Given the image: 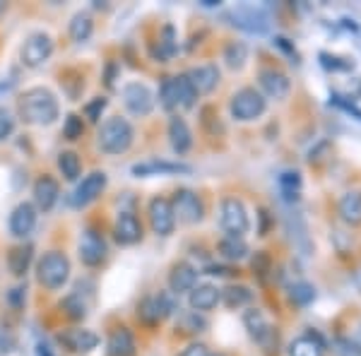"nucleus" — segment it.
<instances>
[{"label":"nucleus","mask_w":361,"mask_h":356,"mask_svg":"<svg viewBox=\"0 0 361 356\" xmlns=\"http://www.w3.org/2000/svg\"><path fill=\"white\" fill-rule=\"evenodd\" d=\"M20 116L32 125H51L58 118V99L46 87H32L20 97Z\"/></svg>","instance_id":"nucleus-1"},{"label":"nucleus","mask_w":361,"mask_h":356,"mask_svg":"<svg viewBox=\"0 0 361 356\" xmlns=\"http://www.w3.org/2000/svg\"><path fill=\"white\" fill-rule=\"evenodd\" d=\"M15 349V340L5 332H0V356H8Z\"/></svg>","instance_id":"nucleus-46"},{"label":"nucleus","mask_w":361,"mask_h":356,"mask_svg":"<svg viewBox=\"0 0 361 356\" xmlns=\"http://www.w3.org/2000/svg\"><path fill=\"white\" fill-rule=\"evenodd\" d=\"M58 168H61L66 180H78L80 171H82V164H80V156L75 152H61L58 154Z\"/></svg>","instance_id":"nucleus-33"},{"label":"nucleus","mask_w":361,"mask_h":356,"mask_svg":"<svg viewBox=\"0 0 361 356\" xmlns=\"http://www.w3.org/2000/svg\"><path fill=\"white\" fill-rule=\"evenodd\" d=\"M159 104L164 111H176L180 109L178 104V92H176V80L173 78H166L164 82L159 87Z\"/></svg>","instance_id":"nucleus-34"},{"label":"nucleus","mask_w":361,"mask_h":356,"mask_svg":"<svg viewBox=\"0 0 361 356\" xmlns=\"http://www.w3.org/2000/svg\"><path fill=\"white\" fill-rule=\"evenodd\" d=\"M197 284V270L190 262H176L169 272V289L171 294H185Z\"/></svg>","instance_id":"nucleus-20"},{"label":"nucleus","mask_w":361,"mask_h":356,"mask_svg":"<svg viewBox=\"0 0 361 356\" xmlns=\"http://www.w3.org/2000/svg\"><path fill=\"white\" fill-rule=\"evenodd\" d=\"M149 224H152V231L157 236H169L176 226V214H173V207H171V200L166 197H152L149 200Z\"/></svg>","instance_id":"nucleus-10"},{"label":"nucleus","mask_w":361,"mask_h":356,"mask_svg":"<svg viewBox=\"0 0 361 356\" xmlns=\"http://www.w3.org/2000/svg\"><path fill=\"white\" fill-rule=\"evenodd\" d=\"M109 255V246L104 241V236L94 229H87L80 238V260L87 267H99Z\"/></svg>","instance_id":"nucleus-12"},{"label":"nucleus","mask_w":361,"mask_h":356,"mask_svg":"<svg viewBox=\"0 0 361 356\" xmlns=\"http://www.w3.org/2000/svg\"><path fill=\"white\" fill-rule=\"evenodd\" d=\"M229 111L236 121L241 123H248V121H255L265 113V97L260 92H255L253 87H243L238 90L234 97H231Z\"/></svg>","instance_id":"nucleus-5"},{"label":"nucleus","mask_w":361,"mask_h":356,"mask_svg":"<svg viewBox=\"0 0 361 356\" xmlns=\"http://www.w3.org/2000/svg\"><path fill=\"white\" fill-rule=\"evenodd\" d=\"M123 104L133 116H149L154 109V94L147 85L130 82L123 87Z\"/></svg>","instance_id":"nucleus-13"},{"label":"nucleus","mask_w":361,"mask_h":356,"mask_svg":"<svg viewBox=\"0 0 361 356\" xmlns=\"http://www.w3.org/2000/svg\"><path fill=\"white\" fill-rule=\"evenodd\" d=\"M106 106H109L106 99H104V97H94V99H92V102L85 106V116L92 121V123H99V118H102V113L106 111Z\"/></svg>","instance_id":"nucleus-42"},{"label":"nucleus","mask_w":361,"mask_h":356,"mask_svg":"<svg viewBox=\"0 0 361 356\" xmlns=\"http://www.w3.org/2000/svg\"><path fill=\"white\" fill-rule=\"evenodd\" d=\"M260 90L265 92L270 99H287L289 90H292V82L284 73H279L275 68H265L260 70Z\"/></svg>","instance_id":"nucleus-19"},{"label":"nucleus","mask_w":361,"mask_h":356,"mask_svg":"<svg viewBox=\"0 0 361 356\" xmlns=\"http://www.w3.org/2000/svg\"><path fill=\"white\" fill-rule=\"evenodd\" d=\"M289 299H292L294 306H308L313 299H316V289L311 287V284H306V282H299V284H294L292 289H289Z\"/></svg>","instance_id":"nucleus-37"},{"label":"nucleus","mask_w":361,"mask_h":356,"mask_svg":"<svg viewBox=\"0 0 361 356\" xmlns=\"http://www.w3.org/2000/svg\"><path fill=\"white\" fill-rule=\"evenodd\" d=\"M37 226V207L32 202H20L10 214V233L15 238H27Z\"/></svg>","instance_id":"nucleus-17"},{"label":"nucleus","mask_w":361,"mask_h":356,"mask_svg":"<svg viewBox=\"0 0 361 356\" xmlns=\"http://www.w3.org/2000/svg\"><path fill=\"white\" fill-rule=\"evenodd\" d=\"M25 287H17V289H13L10 291V303H13L15 308H20L22 306V301H25Z\"/></svg>","instance_id":"nucleus-47"},{"label":"nucleus","mask_w":361,"mask_h":356,"mask_svg":"<svg viewBox=\"0 0 361 356\" xmlns=\"http://www.w3.org/2000/svg\"><path fill=\"white\" fill-rule=\"evenodd\" d=\"M133 176L137 178H149V176H173V173H190L188 164H180V161H159V159H149V161H140L130 168Z\"/></svg>","instance_id":"nucleus-15"},{"label":"nucleus","mask_w":361,"mask_h":356,"mask_svg":"<svg viewBox=\"0 0 361 356\" xmlns=\"http://www.w3.org/2000/svg\"><path fill=\"white\" fill-rule=\"evenodd\" d=\"M234 25L246 29L250 34H265L267 27H270V20L260 8H253V5H241V8L234 10Z\"/></svg>","instance_id":"nucleus-18"},{"label":"nucleus","mask_w":361,"mask_h":356,"mask_svg":"<svg viewBox=\"0 0 361 356\" xmlns=\"http://www.w3.org/2000/svg\"><path fill=\"white\" fill-rule=\"evenodd\" d=\"M51 54H54V39L44 32H37L32 37H27V42L22 44L20 58L27 68H39L49 61Z\"/></svg>","instance_id":"nucleus-7"},{"label":"nucleus","mask_w":361,"mask_h":356,"mask_svg":"<svg viewBox=\"0 0 361 356\" xmlns=\"http://www.w3.org/2000/svg\"><path fill=\"white\" fill-rule=\"evenodd\" d=\"M248 61V46L243 42H231L224 49V63L231 70H241Z\"/></svg>","instance_id":"nucleus-32"},{"label":"nucleus","mask_w":361,"mask_h":356,"mask_svg":"<svg viewBox=\"0 0 361 356\" xmlns=\"http://www.w3.org/2000/svg\"><path fill=\"white\" fill-rule=\"evenodd\" d=\"M171 207H173V214H176L183 224H197V221H202V217H205L202 200L188 188H180L173 192Z\"/></svg>","instance_id":"nucleus-8"},{"label":"nucleus","mask_w":361,"mask_h":356,"mask_svg":"<svg viewBox=\"0 0 361 356\" xmlns=\"http://www.w3.org/2000/svg\"><path fill=\"white\" fill-rule=\"evenodd\" d=\"M217 250H219V255H222L224 260H231V262L243 260L248 255L246 241H243V238H238V236H224L222 241H219Z\"/></svg>","instance_id":"nucleus-29"},{"label":"nucleus","mask_w":361,"mask_h":356,"mask_svg":"<svg viewBox=\"0 0 361 356\" xmlns=\"http://www.w3.org/2000/svg\"><path fill=\"white\" fill-rule=\"evenodd\" d=\"M222 299L229 308H241L253 301V291L248 287H243V284H231V287H226L222 291Z\"/></svg>","instance_id":"nucleus-31"},{"label":"nucleus","mask_w":361,"mask_h":356,"mask_svg":"<svg viewBox=\"0 0 361 356\" xmlns=\"http://www.w3.org/2000/svg\"><path fill=\"white\" fill-rule=\"evenodd\" d=\"M219 224L226 231V236L243 238V233L250 229L246 205L238 197H224L222 205H219Z\"/></svg>","instance_id":"nucleus-4"},{"label":"nucleus","mask_w":361,"mask_h":356,"mask_svg":"<svg viewBox=\"0 0 361 356\" xmlns=\"http://www.w3.org/2000/svg\"><path fill=\"white\" fill-rule=\"evenodd\" d=\"M188 294H190V308H193V311H200V313L212 311V308L222 301V291L217 287H212V284H197V287L190 289Z\"/></svg>","instance_id":"nucleus-25"},{"label":"nucleus","mask_w":361,"mask_h":356,"mask_svg":"<svg viewBox=\"0 0 361 356\" xmlns=\"http://www.w3.org/2000/svg\"><path fill=\"white\" fill-rule=\"evenodd\" d=\"M340 214L347 224H361V190H349L342 195Z\"/></svg>","instance_id":"nucleus-27"},{"label":"nucleus","mask_w":361,"mask_h":356,"mask_svg":"<svg viewBox=\"0 0 361 356\" xmlns=\"http://www.w3.org/2000/svg\"><path fill=\"white\" fill-rule=\"evenodd\" d=\"M217 356H219V354H217Z\"/></svg>","instance_id":"nucleus-52"},{"label":"nucleus","mask_w":361,"mask_h":356,"mask_svg":"<svg viewBox=\"0 0 361 356\" xmlns=\"http://www.w3.org/2000/svg\"><path fill=\"white\" fill-rule=\"evenodd\" d=\"M337 354L340 356H361V352L349 340H337Z\"/></svg>","instance_id":"nucleus-45"},{"label":"nucleus","mask_w":361,"mask_h":356,"mask_svg":"<svg viewBox=\"0 0 361 356\" xmlns=\"http://www.w3.org/2000/svg\"><path fill=\"white\" fill-rule=\"evenodd\" d=\"M37 279L39 284H44L46 289L56 291L70 279V260L61 250H51L46 253L37 265Z\"/></svg>","instance_id":"nucleus-3"},{"label":"nucleus","mask_w":361,"mask_h":356,"mask_svg":"<svg viewBox=\"0 0 361 356\" xmlns=\"http://www.w3.org/2000/svg\"><path fill=\"white\" fill-rule=\"evenodd\" d=\"M173 51H176V44H173V27H164V34H161L159 42H157V46L152 49V56L164 63L173 56Z\"/></svg>","instance_id":"nucleus-35"},{"label":"nucleus","mask_w":361,"mask_h":356,"mask_svg":"<svg viewBox=\"0 0 361 356\" xmlns=\"http://www.w3.org/2000/svg\"><path fill=\"white\" fill-rule=\"evenodd\" d=\"M279 185H282V192L289 197V200H296V195H299V188H301V176L299 171H284L282 176H279Z\"/></svg>","instance_id":"nucleus-40"},{"label":"nucleus","mask_w":361,"mask_h":356,"mask_svg":"<svg viewBox=\"0 0 361 356\" xmlns=\"http://www.w3.org/2000/svg\"><path fill=\"white\" fill-rule=\"evenodd\" d=\"M289 356H323V340L318 335L296 337L289 344Z\"/></svg>","instance_id":"nucleus-28"},{"label":"nucleus","mask_w":361,"mask_h":356,"mask_svg":"<svg viewBox=\"0 0 361 356\" xmlns=\"http://www.w3.org/2000/svg\"><path fill=\"white\" fill-rule=\"evenodd\" d=\"M133 137H135L133 125L126 118H121V116H111V118L104 121L97 135L99 147L106 154H123V152L130 149Z\"/></svg>","instance_id":"nucleus-2"},{"label":"nucleus","mask_w":361,"mask_h":356,"mask_svg":"<svg viewBox=\"0 0 361 356\" xmlns=\"http://www.w3.org/2000/svg\"><path fill=\"white\" fill-rule=\"evenodd\" d=\"M169 142L176 154H185L193 147V133L180 116H171V121H169Z\"/></svg>","instance_id":"nucleus-23"},{"label":"nucleus","mask_w":361,"mask_h":356,"mask_svg":"<svg viewBox=\"0 0 361 356\" xmlns=\"http://www.w3.org/2000/svg\"><path fill=\"white\" fill-rule=\"evenodd\" d=\"M349 342H352V344H354V347H357V349H359V352H361V328L357 330V335H354V340H349Z\"/></svg>","instance_id":"nucleus-49"},{"label":"nucleus","mask_w":361,"mask_h":356,"mask_svg":"<svg viewBox=\"0 0 361 356\" xmlns=\"http://www.w3.org/2000/svg\"><path fill=\"white\" fill-rule=\"evenodd\" d=\"M92 32H94V20H92V15L78 13L73 17V22H70V39H73L75 44L87 42V39L92 37Z\"/></svg>","instance_id":"nucleus-30"},{"label":"nucleus","mask_w":361,"mask_h":356,"mask_svg":"<svg viewBox=\"0 0 361 356\" xmlns=\"http://www.w3.org/2000/svg\"><path fill=\"white\" fill-rule=\"evenodd\" d=\"M85 133V123L82 118H80L78 113H70L66 118V125H63V137L70 140V142H75V140H80Z\"/></svg>","instance_id":"nucleus-41"},{"label":"nucleus","mask_w":361,"mask_h":356,"mask_svg":"<svg viewBox=\"0 0 361 356\" xmlns=\"http://www.w3.org/2000/svg\"><path fill=\"white\" fill-rule=\"evenodd\" d=\"M243 325H246L248 335L253 337L263 349H270L272 342L277 340L275 328H272L270 320L265 318V313L260 311V308H248V311L243 313Z\"/></svg>","instance_id":"nucleus-9"},{"label":"nucleus","mask_w":361,"mask_h":356,"mask_svg":"<svg viewBox=\"0 0 361 356\" xmlns=\"http://www.w3.org/2000/svg\"><path fill=\"white\" fill-rule=\"evenodd\" d=\"M58 195H61V188H58V180L51 176H42L34 183V202H37L39 209L44 212H51L54 205L58 202Z\"/></svg>","instance_id":"nucleus-24"},{"label":"nucleus","mask_w":361,"mask_h":356,"mask_svg":"<svg viewBox=\"0 0 361 356\" xmlns=\"http://www.w3.org/2000/svg\"><path fill=\"white\" fill-rule=\"evenodd\" d=\"M357 279H359V284H361V272H359V274H357Z\"/></svg>","instance_id":"nucleus-51"},{"label":"nucleus","mask_w":361,"mask_h":356,"mask_svg":"<svg viewBox=\"0 0 361 356\" xmlns=\"http://www.w3.org/2000/svg\"><path fill=\"white\" fill-rule=\"evenodd\" d=\"M58 342L73 354H90L92 349H97L99 344V335L92 330H85V328H70V330H63L58 335Z\"/></svg>","instance_id":"nucleus-14"},{"label":"nucleus","mask_w":361,"mask_h":356,"mask_svg":"<svg viewBox=\"0 0 361 356\" xmlns=\"http://www.w3.org/2000/svg\"><path fill=\"white\" fill-rule=\"evenodd\" d=\"M176 92H178V104H180V109H190L195 104V90H193V85L188 82V78L185 75H176Z\"/></svg>","instance_id":"nucleus-36"},{"label":"nucleus","mask_w":361,"mask_h":356,"mask_svg":"<svg viewBox=\"0 0 361 356\" xmlns=\"http://www.w3.org/2000/svg\"><path fill=\"white\" fill-rule=\"evenodd\" d=\"M3 10H5V5H3V3H0V13H3Z\"/></svg>","instance_id":"nucleus-50"},{"label":"nucleus","mask_w":361,"mask_h":356,"mask_svg":"<svg viewBox=\"0 0 361 356\" xmlns=\"http://www.w3.org/2000/svg\"><path fill=\"white\" fill-rule=\"evenodd\" d=\"M178 328L183 332H190V335H195V332H202L207 328V320L202 318V315H197V311H188L180 315L178 320Z\"/></svg>","instance_id":"nucleus-39"},{"label":"nucleus","mask_w":361,"mask_h":356,"mask_svg":"<svg viewBox=\"0 0 361 356\" xmlns=\"http://www.w3.org/2000/svg\"><path fill=\"white\" fill-rule=\"evenodd\" d=\"M114 236L121 246H135L137 241H142V224L133 212H121L114 224Z\"/></svg>","instance_id":"nucleus-16"},{"label":"nucleus","mask_w":361,"mask_h":356,"mask_svg":"<svg viewBox=\"0 0 361 356\" xmlns=\"http://www.w3.org/2000/svg\"><path fill=\"white\" fill-rule=\"evenodd\" d=\"M106 356H135V337L126 325L111 330L106 342Z\"/></svg>","instance_id":"nucleus-22"},{"label":"nucleus","mask_w":361,"mask_h":356,"mask_svg":"<svg viewBox=\"0 0 361 356\" xmlns=\"http://www.w3.org/2000/svg\"><path fill=\"white\" fill-rule=\"evenodd\" d=\"M61 308L66 311L68 318H73V320H82L87 315V303L82 301L80 294H70L68 299L61 303Z\"/></svg>","instance_id":"nucleus-38"},{"label":"nucleus","mask_w":361,"mask_h":356,"mask_svg":"<svg viewBox=\"0 0 361 356\" xmlns=\"http://www.w3.org/2000/svg\"><path fill=\"white\" fill-rule=\"evenodd\" d=\"M32 260H34V248L32 246H15L8 253L10 274H15V277H25L29 265H32Z\"/></svg>","instance_id":"nucleus-26"},{"label":"nucleus","mask_w":361,"mask_h":356,"mask_svg":"<svg viewBox=\"0 0 361 356\" xmlns=\"http://www.w3.org/2000/svg\"><path fill=\"white\" fill-rule=\"evenodd\" d=\"M106 173L104 171H92L90 176L82 178V183L75 188L73 197H70V202H73V207H87L92 205V202L97 200L99 195H102L104 190H106Z\"/></svg>","instance_id":"nucleus-11"},{"label":"nucleus","mask_w":361,"mask_h":356,"mask_svg":"<svg viewBox=\"0 0 361 356\" xmlns=\"http://www.w3.org/2000/svg\"><path fill=\"white\" fill-rule=\"evenodd\" d=\"M15 130V118L8 109H0V142L8 140Z\"/></svg>","instance_id":"nucleus-43"},{"label":"nucleus","mask_w":361,"mask_h":356,"mask_svg":"<svg viewBox=\"0 0 361 356\" xmlns=\"http://www.w3.org/2000/svg\"><path fill=\"white\" fill-rule=\"evenodd\" d=\"M178 356H209V349L205 347V344L193 342V344H188V347H185Z\"/></svg>","instance_id":"nucleus-44"},{"label":"nucleus","mask_w":361,"mask_h":356,"mask_svg":"<svg viewBox=\"0 0 361 356\" xmlns=\"http://www.w3.org/2000/svg\"><path fill=\"white\" fill-rule=\"evenodd\" d=\"M275 44L279 46V49L282 51H287V54H292V58H296V61H299V56H296V49L292 44H289V39H284V37H277L275 39Z\"/></svg>","instance_id":"nucleus-48"},{"label":"nucleus","mask_w":361,"mask_h":356,"mask_svg":"<svg viewBox=\"0 0 361 356\" xmlns=\"http://www.w3.org/2000/svg\"><path fill=\"white\" fill-rule=\"evenodd\" d=\"M185 78H188V82L193 85L195 94H209V92L219 85V68L212 66V63H207V66H197V68L190 70Z\"/></svg>","instance_id":"nucleus-21"},{"label":"nucleus","mask_w":361,"mask_h":356,"mask_svg":"<svg viewBox=\"0 0 361 356\" xmlns=\"http://www.w3.org/2000/svg\"><path fill=\"white\" fill-rule=\"evenodd\" d=\"M173 311H176V299H173L171 291H157L154 296H147V299L140 301L137 318L145 320L147 325H157L161 320H166Z\"/></svg>","instance_id":"nucleus-6"}]
</instances>
